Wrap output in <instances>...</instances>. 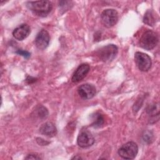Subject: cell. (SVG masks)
Wrapping results in <instances>:
<instances>
[{"label":"cell","mask_w":160,"mask_h":160,"mask_svg":"<svg viewBox=\"0 0 160 160\" xmlns=\"http://www.w3.org/2000/svg\"><path fill=\"white\" fill-rule=\"evenodd\" d=\"M26 6L35 15L40 17L46 16L52 8V3L49 1H28Z\"/></svg>","instance_id":"1"},{"label":"cell","mask_w":160,"mask_h":160,"mask_svg":"<svg viewBox=\"0 0 160 160\" xmlns=\"http://www.w3.org/2000/svg\"><path fill=\"white\" fill-rule=\"evenodd\" d=\"M159 41L156 32L152 30L145 31L139 39V46L146 50H151L156 47Z\"/></svg>","instance_id":"2"},{"label":"cell","mask_w":160,"mask_h":160,"mask_svg":"<svg viewBox=\"0 0 160 160\" xmlns=\"http://www.w3.org/2000/svg\"><path fill=\"white\" fill-rule=\"evenodd\" d=\"M118 52V47L114 44H108L99 49L97 52L98 58L104 62L112 61L116 56Z\"/></svg>","instance_id":"3"},{"label":"cell","mask_w":160,"mask_h":160,"mask_svg":"<svg viewBox=\"0 0 160 160\" xmlns=\"http://www.w3.org/2000/svg\"><path fill=\"white\" fill-rule=\"evenodd\" d=\"M138 152V147L136 142L129 141L123 144L118 149V154L125 159H134Z\"/></svg>","instance_id":"4"},{"label":"cell","mask_w":160,"mask_h":160,"mask_svg":"<svg viewBox=\"0 0 160 160\" xmlns=\"http://www.w3.org/2000/svg\"><path fill=\"white\" fill-rule=\"evenodd\" d=\"M101 18L103 25L109 28L114 26L117 23L118 14L114 9H107L102 11Z\"/></svg>","instance_id":"5"},{"label":"cell","mask_w":160,"mask_h":160,"mask_svg":"<svg viewBox=\"0 0 160 160\" xmlns=\"http://www.w3.org/2000/svg\"><path fill=\"white\" fill-rule=\"evenodd\" d=\"M134 60L138 69L142 72L148 71L151 67V58L146 53L136 52L134 54Z\"/></svg>","instance_id":"6"},{"label":"cell","mask_w":160,"mask_h":160,"mask_svg":"<svg viewBox=\"0 0 160 160\" xmlns=\"http://www.w3.org/2000/svg\"><path fill=\"white\" fill-rule=\"evenodd\" d=\"M94 138L88 131H81L78 136L77 142L79 147L82 148H88L94 142Z\"/></svg>","instance_id":"7"},{"label":"cell","mask_w":160,"mask_h":160,"mask_svg":"<svg viewBox=\"0 0 160 160\" xmlns=\"http://www.w3.org/2000/svg\"><path fill=\"white\" fill-rule=\"evenodd\" d=\"M50 37L48 32L45 29H41L37 34L35 39V44L39 49H46L49 43Z\"/></svg>","instance_id":"8"},{"label":"cell","mask_w":160,"mask_h":160,"mask_svg":"<svg viewBox=\"0 0 160 160\" xmlns=\"http://www.w3.org/2000/svg\"><path fill=\"white\" fill-rule=\"evenodd\" d=\"M79 96L83 99L92 98L96 92V88L91 84H84L79 87L78 90Z\"/></svg>","instance_id":"9"},{"label":"cell","mask_w":160,"mask_h":160,"mask_svg":"<svg viewBox=\"0 0 160 160\" xmlns=\"http://www.w3.org/2000/svg\"><path fill=\"white\" fill-rule=\"evenodd\" d=\"M90 69L89 64L83 63L78 66L72 74L71 80L73 82H78L82 80L88 74Z\"/></svg>","instance_id":"10"},{"label":"cell","mask_w":160,"mask_h":160,"mask_svg":"<svg viewBox=\"0 0 160 160\" xmlns=\"http://www.w3.org/2000/svg\"><path fill=\"white\" fill-rule=\"evenodd\" d=\"M31 32V28L27 24H22L15 28L12 32L13 37L19 41L26 39Z\"/></svg>","instance_id":"11"},{"label":"cell","mask_w":160,"mask_h":160,"mask_svg":"<svg viewBox=\"0 0 160 160\" xmlns=\"http://www.w3.org/2000/svg\"><path fill=\"white\" fill-rule=\"evenodd\" d=\"M41 134L48 137H54L57 134V129L55 125L51 122H47L41 125L39 128Z\"/></svg>","instance_id":"12"},{"label":"cell","mask_w":160,"mask_h":160,"mask_svg":"<svg viewBox=\"0 0 160 160\" xmlns=\"http://www.w3.org/2000/svg\"><path fill=\"white\" fill-rule=\"evenodd\" d=\"M156 14L152 10H148L144 14L143 18V22L146 24L151 26H153L156 24Z\"/></svg>","instance_id":"13"},{"label":"cell","mask_w":160,"mask_h":160,"mask_svg":"<svg viewBox=\"0 0 160 160\" xmlns=\"http://www.w3.org/2000/svg\"><path fill=\"white\" fill-rule=\"evenodd\" d=\"M104 122V117L99 112H96L92 115V122L91 124L94 128H99Z\"/></svg>","instance_id":"14"},{"label":"cell","mask_w":160,"mask_h":160,"mask_svg":"<svg viewBox=\"0 0 160 160\" xmlns=\"http://www.w3.org/2000/svg\"><path fill=\"white\" fill-rule=\"evenodd\" d=\"M147 112L150 114L151 116V118H154L156 116H159V104H151L148 106L147 108Z\"/></svg>","instance_id":"15"},{"label":"cell","mask_w":160,"mask_h":160,"mask_svg":"<svg viewBox=\"0 0 160 160\" xmlns=\"http://www.w3.org/2000/svg\"><path fill=\"white\" fill-rule=\"evenodd\" d=\"M37 112H38V115L39 116V117L40 118L44 119V118H46L48 115V111L47 110V109L42 106H40L38 109H37Z\"/></svg>","instance_id":"16"},{"label":"cell","mask_w":160,"mask_h":160,"mask_svg":"<svg viewBox=\"0 0 160 160\" xmlns=\"http://www.w3.org/2000/svg\"><path fill=\"white\" fill-rule=\"evenodd\" d=\"M143 139L145 142L148 143H151L153 140V134L150 131H146L144 132V134L142 136Z\"/></svg>","instance_id":"17"},{"label":"cell","mask_w":160,"mask_h":160,"mask_svg":"<svg viewBox=\"0 0 160 160\" xmlns=\"http://www.w3.org/2000/svg\"><path fill=\"white\" fill-rule=\"evenodd\" d=\"M16 54H19V55H21L22 56H23L24 58L28 59L31 56V53L29 52L28 51H24V50H22V49H18L16 52Z\"/></svg>","instance_id":"18"},{"label":"cell","mask_w":160,"mask_h":160,"mask_svg":"<svg viewBox=\"0 0 160 160\" xmlns=\"http://www.w3.org/2000/svg\"><path fill=\"white\" fill-rule=\"evenodd\" d=\"M26 159H40L41 158L38 156V155L35 154H28L26 158Z\"/></svg>","instance_id":"19"},{"label":"cell","mask_w":160,"mask_h":160,"mask_svg":"<svg viewBox=\"0 0 160 160\" xmlns=\"http://www.w3.org/2000/svg\"><path fill=\"white\" fill-rule=\"evenodd\" d=\"M72 159H82V158L80 156H79V157L78 156H76V157H74Z\"/></svg>","instance_id":"20"}]
</instances>
